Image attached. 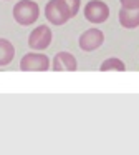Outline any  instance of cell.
Listing matches in <instances>:
<instances>
[{"mask_svg":"<svg viewBox=\"0 0 139 155\" xmlns=\"http://www.w3.org/2000/svg\"><path fill=\"white\" fill-rule=\"evenodd\" d=\"M99 70L101 72H108V70H116V72H124L126 70V64L121 60V58H106L101 65H99Z\"/></svg>","mask_w":139,"mask_h":155,"instance_id":"obj_10","label":"cell"},{"mask_svg":"<svg viewBox=\"0 0 139 155\" xmlns=\"http://www.w3.org/2000/svg\"><path fill=\"white\" fill-rule=\"evenodd\" d=\"M40 17V7L33 0H20L13 7V18L18 25H32Z\"/></svg>","mask_w":139,"mask_h":155,"instance_id":"obj_1","label":"cell"},{"mask_svg":"<svg viewBox=\"0 0 139 155\" xmlns=\"http://www.w3.org/2000/svg\"><path fill=\"white\" fill-rule=\"evenodd\" d=\"M51 68L55 72H75L78 68V62L75 55H71L70 52H60L53 58Z\"/></svg>","mask_w":139,"mask_h":155,"instance_id":"obj_7","label":"cell"},{"mask_svg":"<svg viewBox=\"0 0 139 155\" xmlns=\"http://www.w3.org/2000/svg\"><path fill=\"white\" fill-rule=\"evenodd\" d=\"M51 38H53L51 28H50L48 25H38V27H35L30 32L28 45L33 50H45V48H48V45L51 44Z\"/></svg>","mask_w":139,"mask_h":155,"instance_id":"obj_5","label":"cell"},{"mask_svg":"<svg viewBox=\"0 0 139 155\" xmlns=\"http://www.w3.org/2000/svg\"><path fill=\"white\" fill-rule=\"evenodd\" d=\"M122 8H129V10H137L139 8V0H119Z\"/></svg>","mask_w":139,"mask_h":155,"instance_id":"obj_12","label":"cell"},{"mask_svg":"<svg viewBox=\"0 0 139 155\" xmlns=\"http://www.w3.org/2000/svg\"><path fill=\"white\" fill-rule=\"evenodd\" d=\"M15 57V47L7 38H0V67H5Z\"/></svg>","mask_w":139,"mask_h":155,"instance_id":"obj_9","label":"cell"},{"mask_svg":"<svg viewBox=\"0 0 139 155\" xmlns=\"http://www.w3.org/2000/svg\"><path fill=\"white\" fill-rule=\"evenodd\" d=\"M45 17L50 24L56 25V27L65 25L71 18L68 8H66V5L63 4L61 0H50L45 7Z\"/></svg>","mask_w":139,"mask_h":155,"instance_id":"obj_2","label":"cell"},{"mask_svg":"<svg viewBox=\"0 0 139 155\" xmlns=\"http://www.w3.org/2000/svg\"><path fill=\"white\" fill-rule=\"evenodd\" d=\"M119 24L124 28H137L139 27V8L137 10H129V8H122L118 14Z\"/></svg>","mask_w":139,"mask_h":155,"instance_id":"obj_8","label":"cell"},{"mask_svg":"<svg viewBox=\"0 0 139 155\" xmlns=\"http://www.w3.org/2000/svg\"><path fill=\"white\" fill-rule=\"evenodd\" d=\"M20 68L23 72H46L50 68V58L45 54L32 52V54H26L22 57Z\"/></svg>","mask_w":139,"mask_h":155,"instance_id":"obj_4","label":"cell"},{"mask_svg":"<svg viewBox=\"0 0 139 155\" xmlns=\"http://www.w3.org/2000/svg\"><path fill=\"white\" fill-rule=\"evenodd\" d=\"M104 42V34L99 28H88L79 35V48L83 52H93L96 48H99Z\"/></svg>","mask_w":139,"mask_h":155,"instance_id":"obj_6","label":"cell"},{"mask_svg":"<svg viewBox=\"0 0 139 155\" xmlns=\"http://www.w3.org/2000/svg\"><path fill=\"white\" fill-rule=\"evenodd\" d=\"M61 2L66 5V8H68L70 17H71V18L79 12V7H81V0H61Z\"/></svg>","mask_w":139,"mask_h":155,"instance_id":"obj_11","label":"cell"},{"mask_svg":"<svg viewBox=\"0 0 139 155\" xmlns=\"http://www.w3.org/2000/svg\"><path fill=\"white\" fill-rule=\"evenodd\" d=\"M85 18L89 24H104L109 18V7L103 0H89L85 5Z\"/></svg>","mask_w":139,"mask_h":155,"instance_id":"obj_3","label":"cell"}]
</instances>
